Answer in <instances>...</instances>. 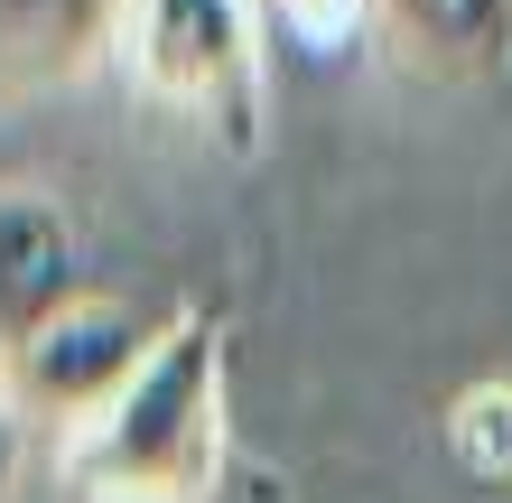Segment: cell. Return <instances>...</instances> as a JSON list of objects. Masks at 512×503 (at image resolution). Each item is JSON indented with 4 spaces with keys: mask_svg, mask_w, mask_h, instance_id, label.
I'll return each mask as SVG.
<instances>
[{
    "mask_svg": "<svg viewBox=\"0 0 512 503\" xmlns=\"http://www.w3.org/2000/svg\"><path fill=\"white\" fill-rule=\"evenodd\" d=\"M224 354H233L224 317L177 299L159 354L131 373V392L56 438V476L84 503H215L224 457H233Z\"/></svg>",
    "mask_w": 512,
    "mask_h": 503,
    "instance_id": "1",
    "label": "cell"
},
{
    "mask_svg": "<svg viewBox=\"0 0 512 503\" xmlns=\"http://www.w3.org/2000/svg\"><path fill=\"white\" fill-rule=\"evenodd\" d=\"M270 10L261 0H122L112 75L215 159L270 150Z\"/></svg>",
    "mask_w": 512,
    "mask_h": 503,
    "instance_id": "2",
    "label": "cell"
},
{
    "mask_svg": "<svg viewBox=\"0 0 512 503\" xmlns=\"http://www.w3.org/2000/svg\"><path fill=\"white\" fill-rule=\"evenodd\" d=\"M168 317H177V299L168 308H140L131 289H84L75 308H56L38 336L19 345V364L0 373V392L19 401V420L28 429H84L103 401H122L131 392V373L159 354V336H168Z\"/></svg>",
    "mask_w": 512,
    "mask_h": 503,
    "instance_id": "3",
    "label": "cell"
},
{
    "mask_svg": "<svg viewBox=\"0 0 512 503\" xmlns=\"http://www.w3.org/2000/svg\"><path fill=\"white\" fill-rule=\"evenodd\" d=\"M94 271H84V233L47 187H0V373L19 364V345L47 327L56 308H75Z\"/></svg>",
    "mask_w": 512,
    "mask_h": 503,
    "instance_id": "4",
    "label": "cell"
},
{
    "mask_svg": "<svg viewBox=\"0 0 512 503\" xmlns=\"http://www.w3.org/2000/svg\"><path fill=\"white\" fill-rule=\"evenodd\" d=\"M391 66L429 84H503L512 75V0H354Z\"/></svg>",
    "mask_w": 512,
    "mask_h": 503,
    "instance_id": "5",
    "label": "cell"
},
{
    "mask_svg": "<svg viewBox=\"0 0 512 503\" xmlns=\"http://www.w3.org/2000/svg\"><path fill=\"white\" fill-rule=\"evenodd\" d=\"M112 28L122 0H0V112H28L112 66Z\"/></svg>",
    "mask_w": 512,
    "mask_h": 503,
    "instance_id": "6",
    "label": "cell"
},
{
    "mask_svg": "<svg viewBox=\"0 0 512 503\" xmlns=\"http://www.w3.org/2000/svg\"><path fill=\"white\" fill-rule=\"evenodd\" d=\"M438 438H447V457H457L466 485L512 494V373H475L466 392H447Z\"/></svg>",
    "mask_w": 512,
    "mask_h": 503,
    "instance_id": "7",
    "label": "cell"
},
{
    "mask_svg": "<svg viewBox=\"0 0 512 503\" xmlns=\"http://www.w3.org/2000/svg\"><path fill=\"white\" fill-rule=\"evenodd\" d=\"M270 28H298V38H336V28H364L354 0H261Z\"/></svg>",
    "mask_w": 512,
    "mask_h": 503,
    "instance_id": "8",
    "label": "cell"
},
{
    "mask_svg": "<svg viewBox=\"0 0 512 503\" xmlns=\"http://www.w3.org/2000/svg\"><path fill=\"white\" fill-rule=\"evenodd\" d=\"M19 476H28V420H19V401L0 392V503H19Z\"/></svg>",
    "mask_w": 512,
    "mask_h": 503,
    "instance_id": "9",
    "label": "cell"
}]
</instances>
